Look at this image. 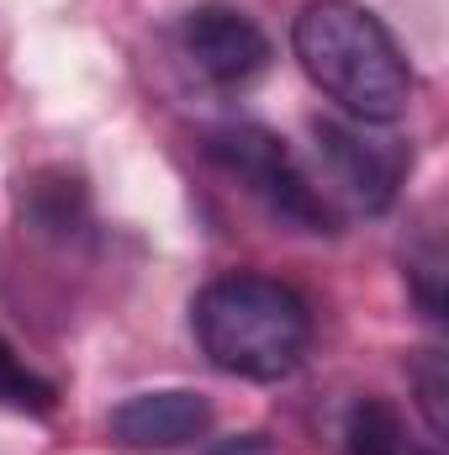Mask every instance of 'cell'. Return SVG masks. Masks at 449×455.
Masks as SVG:
<instances>
[{"label": "cell", "mask_w": 449, "mask_h": 455, "mask_svg": "<svg viewBox=\"0 0 449 455\" xmlns=\"http://www.w3.org/2000/svg\"><path fill=\"white\" fill-rule=\"evenodd\" d=\"M291 53L302 75L354 122L391 127L413 107V64L391 27L359 0H307L291 21Z\"/></svg>", "instance_id": "cell-1"}, {"label": "cell", "mask_w": 449, "mask_h": 455, "mask_svg": "<svg viewBox=\"0 0 449 455\" xmlns=\"http://www.w3.org/2000/svg\"><path fill=\"white\" fill-rule=\"evenodd\" d=\"M201 355L238 381H286L312 349V302L254 270L217 275L191 302Z\"/></svg>", "instance_id": "cell-2"}, {"label": "cell", "mask_w": 449, "mask_h": 455, "mask_svg": "<svg viewBox=\"0 0 449 455\" xmlns=\"http://www.w3.org/2000/svg\"><path fill=\"white\" fill-rule=\"evenodd\" d=\"M207 159L223 170L227 180H238L270 218L302 233H334V207L323 202L312 170L286 148V138H275L259 122H227L207 132Z\"/></svg>", "instance_id": "cell-3"}, {"label": "cell", "mask_w": 449, "mask_h": 455, "mask_svg": "<svg viewBox=\"0 0 449 455\" xmlns=\"http://www.w3.org/2000/svg\"><path fill=\"white\" fill-rule=\"evenodd\" d=\"M312 148H318V191L334 207L343 202L349 212H386L413 170V143L391 138L375 122L354 116H318L312 122Z\"/></svg>", "instance_id": "cell-4"}, {"label": "cell", "mask_w": 449, "mask_h": 455, "mask_svg": "<svg viewBox=\"0 0 449 455\" xmlns=\"http://www.w3.org/2000/svg\"><path fill=\"white\" fill-rule=\"evenodd\" d=\"M175 48L180 59L217 91H243L254 85L264 69H270V37L264 27L223 0H207V5H191L180 21H175Z\"/></svg>", "instance_id": "cell-5"}, {"label": "cell", "mask_w": 449, "mask_h": 455, "mask_svg": "<svg viewBox=\"0 0 449 455\" xmlns=\"http://www.w3.org/2000/svg\"><path fill=\"white\" fill-rule=\"evenodd\" d=\"M112 440L122 451L138 455H164L185 451L212 429V397L191 392V387H159V392H138L127 403H116L106 419Z\"/></svg>", "instance_id": "cell-6"}, {"label": "cell", "mask_w": 449, "mask_h": 455, "mask_svg": "<svg viewBox=\"0 0 449 455\" xmlns=\"http://www.w3.org/2000/svg\"><path fill=\"white\" fill-rule=\"evenodd\" d=\"M338 445H343V455H407L402 413H397L386 397H359V403L343 413Z\"/></svg>", "instance_id": "cell-7"}, {"label": "cell", "mask_w": 449, "mask_h": 455, "mask_svg": "<svg viewBox=\"0 0 449 455\" xmlns=\"http://www.w3.org/2000/svg\"><path fill=\"white\" fill-rule=\"evenodd\" d=\"M53 403H59L53 381H43V376H37V371L11 349V344L0 339V408L43 419V413H53Z\"/></svg>", "instance_id": "cell-8"}, {"label": "cell", "mask_w": 449, "mask_h": 455, "mask_svg": "<svg viewBox=\"0 0 449 455\" xmlns=\"http://www.w3.org/2000/svg\"><path fill=\"white\" fill-rule=\"evenodd\" d=\"M413 381H418V408H423L429 429H434V435H445V387H449V376H445V355H434V349H429V355L418 360Z\"/></svg>", "instance_id": "cell-9"}]
</instances>
